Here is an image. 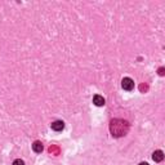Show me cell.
I'll return each instance as SVG.
<instances>
[{"label": "cell", "instance_id": "1", "mask_svg": "<svg viewBox=\"0 0 165 165\" xmlns=\"http://www.w3.org/2000/svg\"><path fill=\"white\" fill-rule=\"evenodd\" d=\"M129 130V124L128 121L123 119H113L110 123V132L113 137H123Z\"/></svg>", "mask_w": 165, "mask_h": 165}, {"label": "cell", "instance_id": "6", "mask_svg": "<svg viewBox=\"0 0 165 165\" xmlns=\"http://www.w3.org/2000/svg\"><path fill=\"white\" fill-rule=\"evenodd\" d=\"M43 143L40 142V141H36V142H34V144H32V150L36 152V154H40V152L43 151Z\"/></svg>", "mask_w": 165, "mask_h": 165}, {"label": "cell", "instance_id": "9", "mask_svg": "<svg viewBox=\"0 0 165 165\" xmlns=\"http://www.w3.org/2000/svg\"><path fill=\"white\" fill-rule=\"evenodd\" d=\"M139 165H150V164H147V163H141Z\"/></svg>", "mask_w": 165, "mask_h": 165}, {"label": "cell", "instance_id": "5", "mask_svg": "<svg viewBox=\"0 0 165 165\" xmlns=\"http://www.w3.org/2000/svg\"><path fill=\"white\" fill-rule=\"evenodd\" d=\"M105 98L102 97V96H99V94H96V96L93 97V103L96 105V106H98V107H101V106H105Z\"/></svg>", "mask_w": 165, "mask_h": 165}, {"label": "cell", "instance_id": "7", "mask_svg": "<svg viewBox=\"0 0 165 165\" xmlns=\"http://www.w3.org/2000/svg\"><path fill=\"white\" fill-rule=\"evenodd\" d=\"M13 165H25V161L21 159H17V160H14L13 161Z\"/></svg>", "mask_w": 165, "mask_h": 165}, {"label": "cell", "instance_id": "3", "mask_svg": "<svg viewBox=\"0 0 165 165\" xmlns=\"http://www.w3.org/2000/svg\"><path fill=\"white\" fill-rule=\"evenodd\" d=\"M50 127H52L53 130L61 132V130H63V128H65V123L61 120H57V121H53V123L50 124Z\"/></svg>", "mask_w": 165, "mask_h": 165}, {"label": "cell", "instance_id": "8", "mask_svg": "<svg viewBox=\"0 0 165 165\" xmlns=\"http://www.w3.org/2000/svg\"><path fill=\"white\" fill-rule=\"evenodd\" d=\"M159 74H160V75H164V69H160L159 70Z\"/></svg>", "mask_w": 165, "mask_h": 165}, {"label": "cell", "instance_id": "4", "mask_svg": "<svg viewBox=\"0 0 165 165\" xmlns=\"http://www.w3.org/2000/svg\"><path fill=\"white\" fill-rule=\"evenodd\" d=\"M152 159H154L155 163H161L164 160V152L161 150H158L152 154Z\"/></svg>", "mask_w": 165, "mask_h": 165}, {"label": "cell", "instance_id": "2", "mask_svg": "<svg viewBox=\"0 0 165 165\" xmlns=\"http://www.w3.org/2000/svg\"><path fill=\"white\" fill-rule=\"evenodd\" d=\"M121 86H123L124 90L130 92V90L134 89V81H133L130 77H124L123 81H121Z\"/></svg>", "mask_w": 165, "mask_h": 165}]
</instances>
